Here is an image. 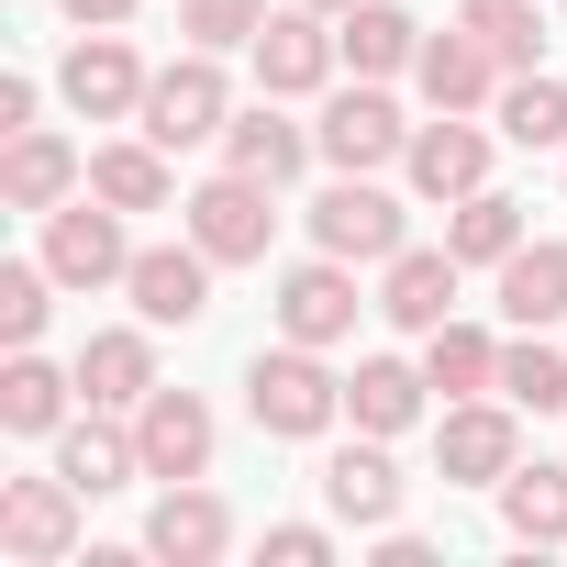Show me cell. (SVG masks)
<instances>
[{
	"label": "cell",
	"mask_w": 567,
	"mask_h": 567,
	"mask_svg": "<svg viewBox=\"0 0 567 567\" xmlns=\"http://www.w3.org/2000/svg\"><path fill=\"white\" fill-rule=\"evenodd\" d=\"M423 379H434L445 401L501 390V334H478V323H434V334H423Z\"/></svg>",
	"instance_id": "f1b7e54d"
},
{
	"label": "cell",
	"mask_w": 567,
	"mask_h": 567,
	"mask_svg": "<svg viewBox=\"0 0 567 567\" xmlns=\"http://www.w3.org/2000/svg\"><path fill=\"white\" fill-rule=\"evenodd\" d=\"M156 334V323H145ZM145 334H90L79 346V390L101 401V412H145V390H156V346Z\"/></svg>",
	"instance_id": "d4e9b609"
},
{
	"label": "cell",
	"mask_w": 567,
	"mask_h": 567,
	"mask_svg": "<svg viewBox=\"0 0 567 567\" xmlns=\"http://www.w3.org/2000/svg\"><path fill=\"white\" fill-rule=\"evenodd\" d=\"M134 212H112L101 189H79V200H56L45 212V267H56V290H123V267H134V234H123Z\"/></svg>",
	"instance_id": "3957f363"
},
{
	"label": "cell",
	"mask_w": 567,
	"mask_h": 567,
	"mask_svg": "<svg viewBox=\"0 0 567 567\" xmlns=\"http://www.w3.org/2000/svg\"><path fill=\"white\" fill-rule=\"evenodd\" d=\"M45 290H56L45 256H34V267H0V346H34V334H45V312H56Z\"/></svg>",
	"instance_id": "e575fe53"
},
{
	"label": "cell",
	"mask_w": 567,
	"mask_h": 567,
	"mask_svg": "<svg viewBox=\"0 0 567 567\" xmlns=\"http://www.w3.org/2000/svg\"><path fill=\"white\" fill-rule=\"evenodd\" d=\"M178 34H189L200 56H223V45H256V34H267V0H178Z\"/></svg>",
	"instance_id": "836d02e7"
},
{
	"label": "cell",
	"mask_w": 567,
	"mask_h": 567,
	"mask_svg": "<svg viewBox=\"0 0 567 567\" xmlns=\"http://www.w3.org/2000/svg\"><path fill=\"white\" fill-rule=\"evenodd\" d=\"M178 223H189V245H200L212 267H256V256H267V234H278V178L223 167V178H200V189L178 200Z\"/></svg>",
	"instance_id": "7a4b0ae2"
},
{
	"label": "cell",
	"mask_w": 567,
	"mask_h": 567,
	"mask_svg": "<svg viewBox=\"0 0 567 567\" xmlns=\"http://www.w3.org/2000/svg\"><path fill=\"white\" fill-rule=\"evenodd\" d=\"M501 534H512V545H567V456H556V467L534 456V467L501 478Z\"/></svg>",
	"instance_id": "4316f807"
},
{
	"label": "cell",
	"mask_w": 567,
	"mask_h": 567,
	"mask_svg": "<svg viewBox=\"0 0 567 567\" xmlns=\"http://www.w3.org/2000/svg\"><path fill=\"white\" fill-rule=\"evenodd\" d=\"M145 79H156V68L123 45V23L79 34V45H68V68H56V90H68V112H79V123H134V112H145Z\"/></svg>",
	"instance_id": "30bf717a"
},
{
	"label": "cell",
	"mask_w": 567,
	"mask_h": 567,
	"mask_svg": "<svg viewBox=\"0 0 567 567\" xmlns=\"http://www.w3.org/2000/svg\"><path fill=\"white\" fill-rule=\"evenodd\" d=\"M334 68H346V45H334V12H312V0L267 12V34H256V90H267V101H312Z\"/></svg>",
	"instance_id": "9c48e42d"
},
{
	"label": "cell",
	"mask_w": 567,
	"mask_h": 567,
	"mask_svg": "<svg viewBox=\"0 0 567 567\" xmlns=\"http://www.w3.org/2000/svg\"><path fill=\"white\" fill-rule=\"evenodd\" d=\"M501 312H512L523 334L567 323V245H523V256H501Z\"/></svg>",
	"instance_id": "83f0119b"
},
{
	"label": "cell",
	"mask_w": 567,
	"mask_h": 567,
	"mask_svg": "<svg viewBox=\"0 0 567 567\" xmlns=\"http://www.w3.org/2000/svg\"><path fill=\"white\" fill-rule=\"evenodd\" d=\"M501 401H512V412H567V357L534 346V334L501 346Z\"/></svg>",
	"instance_id": "d6a6232c"
},
{
	"label": "cell",
	"mask_w": 567,
	"mask_h": 567,
	"mask_svg": "<svg viewBox=\"0 0 567 567\" xmlns=\"http://www.w3.org/2000/svg\"><path fill=\"white\" fill-rule=\"evenodd\" d=\"M79 478L68 467H45V478H12V489H0V556H12V567H68L79 556Z\"/></svg>",
	"instance_id": "52a82bcc"
},
{
	"label": "cell",
	"mask_w": 567,
	"mask_h": 567,
	"mask_svg": "<svg viewBox=\"0 0 567 567\" xmlns=\"http://www.w3.org/2000/svg\"><path fill=\"white\" fill-rule=\"evenodd\" d=\"M323 556H334L323 523H267V567H323Z\"/></svg>",
	"instance_id": "d590c367"
},
{
	"label": "cell",
	"mask_w": 567,
	"mask_h": 567,
	"mask_svg": "<svg viewBox=\"0 0 567 567\" xmlns=\"http://www.w3.org/2000/svg\"><path fill=\"white\" fill-rule=\"evenodd\" d=\"M234 545V512L200 489V478H167V501L145 512V556H167V567H212Z\"/></svg>",
	"instance_id": "e0dca14e"
},
{
	"label": "cell",
	"mask_w": 567,
	"mask_h": 567,
	"mask_svg": "<svg viewBox=\"0 0 567 567\" xmlns=\"http://www.w3.org/2000/svg\"><path fill=\"white\" fill-rule=\"evenodd\" d=\"M312 145H323V167L379 178V167H401V156H412V123H401V101H390L379 79H357V90H334V101H323Z\"/></svg>",
	"instance_id": "277c9868"
},
{
	"label": "cell",
	"mask_w": 567,
	"mask_h": 567,
	"mask_svg": "<svg viewBox=\"0 0 567 567\" xmlns=\"http://www.w3.org/2000/svg\"><path fill=\"white\" fill-rule=\"evenodd\" d=\"M245 412H256V434H278V445H312V434L346 423V379L323 368V346H290V334H278V346L245 368Z\"/></svg>",
	"instance_id": "6da1fadb"
},
{
	"label": "cell",
	"mask_w": 567,
	"mask_h": 567,
	"mask_svg": "<svg viewBox=\"0 0 567 567\" xmlns=\"http://www.w3.org/2000/svg\"><path fill=\"white\" fill-rule=\"evenodd\" d=\"M445 245H456V267H501V256H523L534 234H523V200L467 189V200H456V223H445Z\"/></svg>",
	"instance_id": "f546056e"
},
{
	"label": "cell",
	"mask_w": 567,
	"mask_h": 567,
	"mask_svg": "<svg viewBox=\"0 0 567 567\" xmlns=\"http://www.w3.org/2000/svg\"><path fill=\"white\" fill-rule=\"evenodd\" d=\"M312 156H323V145H312L290 112H278V101H256V112H234V123H223V167H245V178H278V189H290Z\"/></svg>",
	"instance_id": "44dd1931"
},
{
	"label": "cell",
	"mask_w": 567,
	"mask_h": 567,
	"mask_svg": "<svg viewBox=\"0 0 567 567\" xmlns=\"http://www.w3.org/2000/svg\"><path fill=\"white\" fill-rule=\"evenodd\" d=\"M357 267L346 256H301L290 278H278V334H290V346H346L357 334Z\"/></svg>",
	"instance_id": "7c38bea8"
},
{
	"label": "cell",
	"mask_w": 567,
	"mask_h": 567,
	"mask_svg": "<svg viewBox=\"0 0 567 567\" xmlns=\"http://www.w3.org/2000/svg\"><path fill=\"white\" fill-rule=\"evenodd\" d=\"M312 12H357V0H312Z\"/></svg>",
	"instance_id": "f35d334b"
},
{
	"label": "cell",
	"mask_w": 567,
	"mask_h": 567,
	"mask_svg": "<svg viewBox=\"0 0 567 567\" xmlns=\"http://www.w3.org/2000/svg\"><path fill=\"white\" fill-rule=\"evenodd\" d=\"M123 301H134V323H200L212 312V256L178 234V245H134V267H123Z\"/></svg>",
	"instance_id": "8fae6325"
},
{
	"label": "cell",
	"mask_w": 567,
	"mask_h": 567,
	"mask_svg": "<svg viewBox=\"0 0 567 567\" xmlns=\"http://www.w3.org/2000/svg\"><path fill=\"white\" fill-rule=\"evenodd\" d=\"M90 189V156L68 145V134H12V156H0V200H12V212H56V200H79Z\"/></svg>",
	"instance_id": "d6986e66"
},
{
	"label": "cell",
	"mask_w": 567,
	"mask_h": 567,
	"mask_svg": "<svg viewBox=\"0 0 567 567\" xmlns=\"http://www.w3.org/2000/svg\"><path fill=\"white\" fill-rule=\"evenodd\" d=\"M90 189H101L112 212H167V200H178V178H167V145H156V134H134V145H90Z\"/></svg>",
	"instance_id": "cb8c5ba5"
},
{
	"label": "cell",
	"mask_w": 567,
	"mask_h": 567,
	"mask_svg": "<svg viewBox=\"0 0 567 567\" xmlns=\"http://www.w3.org/2000/svg\"><path fill=\"white\" fill-rule=\"evenodd\" d=\"M312 245L346 256V267H390V256L412 245V212H401L379 178H346V167H334V189L312 200Z\"/></svg>",
	"instance_id": "5b68a950"
},
{
	"label": "cell",
	"mask_w": 567,
	"mask_h": 567,
	"mask_svg": "<svg viewBox=\"0 0 567 567\" xmlns=\"http://www.w3.org/2000/svg\"><path fill=\"white\" fill-rule=\"evenodd\" d=\"M0 134H34V79H0Z\"/></svg>",
	"instance_id": "74e56055"
},
{
	"label": "cell",
	"mask_w": 567,
	"mask_h": 567,
	"mask_svg": "<svg viewBox=\"0 0 567 567\" xmlns=\"http://www.w3.org/2000/svg\"><path fill=\"white\" fill-rule=\"evenodd\" d=\"M56 12H68L79 34H101V23H134V0H56Z\"/></svg>",
	"instance_id": "8d00e7d4"
},
{
	"label": "cell",
	"mask_w": 567,
	"mask_h": 567,
	"mask_svg": "<svg viewBox=\"0 0 567 567\" xmlns=\"http://www.w3.org/2000/svg\"><path fill=\"white\" fill-rule=\"evenodd\" d=\"M134 123H145L167 156H178V145H223V123H234V90H223V68L189 45L178 68H156V79H145V112H134Z\"/></svg>",
	"instance_id": "ba28073f"
},
{
	"label": "cell",
	"mask_w": 567,
	"mask_h": 567,
	"mask_svg": "<svg viewBox=\"0 0 567 567\" xmlns=\"http://www.w3.org/2000/svg\"><path fill=\"white\" fill-rule=\"evenodd\" d=\"M334 45H346L357 79H390V68L423 56V23L401 12V0H357V12H334Z\"/></svg>",
	"instance_id": "603a6c76"
},
{
	"label": "cell",
	"mask_w": 567,
	"mask_h": 567,
	"mask_svg": "<svg viewBox=\"0 0 567 567\" xmlns=\"http://www.w3.org/2000/svg\"><path fill=\"white\" fill-rule=\"evenodd\" d=\"M56 467H68V478L101 501V489H134V478H145V445H134V434H123V423L90 401L79 423H56Z\"/></svg>",
	"instance_id": "ffe728a7"
},
{
	"label": "cell",
	"mask_w": 567,
	"mask_h": 567,
	"mask_svg": "<svg viewBox=\"0 0 567 567\" xmlns=\"http://www.w3.org/2000/svg\"><path fill=\"white\" fill-rule=\"evenodd\" d=\"M134 445H145V478H212V401L156 379L134 412Z\"/></svg>",
	"instance_id": "4fadbf2b"
},
{
	"label": "cell",
	"mask_w": 567,
	"mask_h": 567,
	"mask_svg": "<svg viewBox=\"0 0 567 567\" xmlns=\"http://www.w3.org/2000/svg\"><path fill=\"white\" fill-rule=\"evenodd\" d=\"M501 145H567V79H545V68L501 79Z\"/></svg>",
	"instance_id": "4dcf8cb0"
},
{
	"label": "cell",
	"mask_w": 567,
	"mask_h": 567,
	"mask_svg": "<svg viewBox=\"0 0 567 567\" xmlns=\"http://www.w3.org/2000/svg\"><path fill=\"white\" fill-rule=\"evenodd\" d=\"M401 467H390V434H357V445H334V467H323V501L346 512V523H368V534H390L401 523Z\"/></svg>",
	"instance_id": "2e32d148"
},
{
	"label": "cell",
	"mask_w": 567,
	"mask_h": 567,
	"mask_svg": "<svg viewBox=\"0 0 567 567\" xmlns=\"http://www.w3.org/2000/svg\"><path fill=\"white\" fill-rule=\"evenodd\" d=\"M412 79H423V101H434V112H478V101H501V79H512V68H501L467 23H445V34H423Z\"/></svg>",
	"instance_id": "9a60e30c"
},
{
	"label": "cell",
	"mask_w": 567,
	"mask_h": 567,
	"mask_svg": "<svg viewBox=\"0 0 567 567\" xmlns=\"http://www.w3.org/2000/svg\"><path fill=\"white\" fill-rule=\"evenodd\" d=\"M456 23H467V34H478V45H489V56L512 68V79H523V68L545 56V23H534V0H467Z\"/></svg>",
	"instance_id": "1f68e13d"
},
{
	"label": "cell",
	"mask_w": 567,
	"mask_h": 567,
	"mask_svg": "<svg viewBox=\"0 0 567 567\" xmlns=\"http://www.w3.org/2000/svg\"><path fill=\"white\" fill-rule=\"evenodd\" d=\"M512 467H523L512 401H501V390H478V401H445V423H434V478H445V489H501Z\"/></svg>",
	"instance_id": "8992f818"
},
{
	"label": "cell",
	"mask_w": 567,
	"mask_h": 567,
	"mask_svg": "<svg viewBox=\"0 0 567 567\" xmlns=\"http://www.w3.org/2000/svg\"><path fill=\"white\" fill-rule=\"evenodd\" d=\"M68 390H79V368H45L34 346H12V368H0V434H56Z\"/></svg>",
	"instance_id": "484cf974"
},
{
	"label": "cell",
	"mask_w": 567,
	"mask_h": 567,
	"mask_svg": "<svg viewBox=\"0 0 567 567\" xmlns=\"http://www.w3.org/2000/svg\"><path fill=\"white\" fill-rule=\"evenodd\" d=\"M401 167H412V189H423V200H445V212H456L467 189H489V134H478L467 112H434V123H412V156H401Z\"/></svg>",
	"instance_id": "5bb4252c"
},
{
	"label": "cell",
	"mask_w": 567,
	"mask_h": 567,
	"mask_svg": "<svg viewBox=\"0 0 567 567\" xmlns=\"http://www.w3.org/2000/svg\"><path fill=\"white\" fill-rule=\"evenodd\" d=\"M423 368L412 357H357V379H346V412H357V434H412L423 423Z\"/></svg>",
	"instance_id": "7402d4cb"
},
{
	"label": "cell",
	"mask_w": 567,
	"mask_h": 567,
	"mask_svg": "<svg viewBox=\"0 0 567 567\" xmlns=\"http://www.w3.org/2000/svg\"><path fill=\"white\" fill-rule=\"evenodd\" d=\"M379 312H390L401 334L456 323V245H401V256H390V278H379Z\"/></svg>",
	"instance_id": "ac0fdd59"
}]
</instances>
